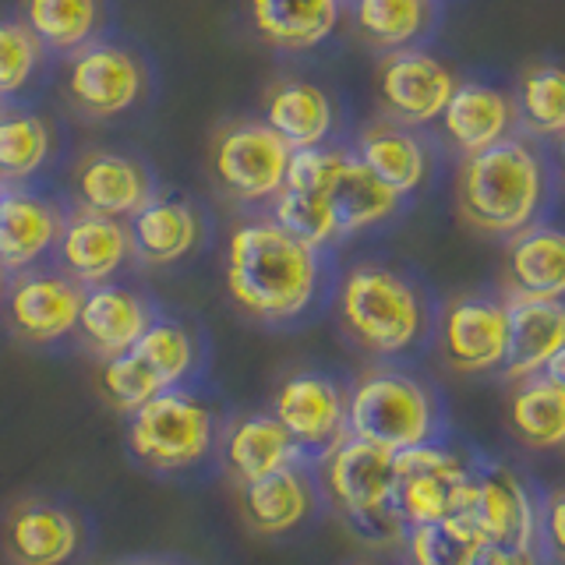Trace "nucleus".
<instances>
[{
	"label": "nucleus",
	"mask_w": 565,
	"mask_h": 565,
	"mask_svg": "<svg viewBox=\"0 0 565 565\" xmlns=\"http://www.w3.org/2000/svg\"><path fill=\"white\" fill-rule=\"evenodd\" d=\"M131 255L146 265H173L194 252L202 237V220L188 202L152 199L128 220Z\"/></svg>",
	"instance_id": "25"
},
{
	"label": "nucleus",
	"mask_w": 565,
	"mask_h": 565,
	"mask_svg": "<svg viewBox=\"0 0 565 565\" xmlns=\"http://www.w3.org/2000/svg\"><path fill=\"white\" fill-rule=\"evenodd\" d=\"M82 544V526L64 505L43 499L18 502L4 526V547L14 565H64Z\"/></svg>",
	"instance_id": "19"
},
{
	"label": "nucleus",
	"mask_w": 565,
	"mask_h": 565,
	"mask_svg": "<svg viewBox=\"0 0 565 565\" xmlns=\"http://www.w3.org/2000/svg\"><path fill=\"white\" fill-rule=\"evenodd\" d=\"M520 120L534 135L562 138L565 135V67L558 64H534L520 78L516 99Z\"/></svg>",
	"instance_id": "35"
},
{
	"label": "nucleus",
	"mask_w": 565,
	"mask_h": 565,
	"mask_svg": "<svg viewBox=\"0 0 565 565\" xmlns=\"http://www.w3.org/2000/svg\"><path fill=\"white\" fill-rule=\"evenodd\" d=\"M353 22L367 46L406 50L414 46L435 22V0H358Z\"/></svg>",
	"instance_id": "31"
},
{
	"label": "nucleus",
	"mask_w": 565,
	"mask_h": 565,
	"mask_svg": "<svg viewBox=\"0 0 565 565\" xmlns=\"http://www.w3.org/2000/svg\"><path fill=\"white\" fill-rule=\"evenodd\" d=\"M541 375H544L547 382H555L558 388H565V347H562V350L555 353L552 361L544 364V371H541Z\"/></svg>",
	"instance_id": "43"
},
{
	"label": "nucleus",
	"mask_w": 565,
	"mask_h": 565,
	"mask_svg": "<svg viewBox=\"0 0 565 565\" xmlns=\"http://www.w3.org/2000/svg\"><path fill=\"white\" fill-rule=\"evenodd\" d=\"M441 131H446L449 146L463 156L484 152L499 146L520 124L516 99L499 93V88L481 82H459L449 106L441 110Z\"/></svg>",
	"instance_id": "18"
},
{
	"label": "nucleus",
	"mask_w": 565,
	"mask_h": 565,
	"mask_svg": "<svg viewBox=\"0 0 565 565\" xmlns=\"http://www.w3.org/2000/svg\"><path fill=\"white\" fill-rule=\"evenodd\" d=\"M505 297L565 300V230L526 226L509 237L502 265Z\"/></svg>",
	"instance_id": "21"
},
{
	"label": "nucleus",
	"mask_w": 565,
	"mask_h": 565,
	"mask_svg": "<svg viewBox=\"0 0 565 565\" xmlns=\"http://www.w3.org/2000/svg\"><path fill=\"white\" fill-rule=\"evenodd\" d=\"M152 322H156L152 308L135 290H124L117 282L85 287L78 332L85 335V343L93 347L99 358L128 353Z\"/></svg>",
	"instance_id": "22"
},
{
	"label": "nucleus",
	"mask_w": 565,
	"mask_h": 565,
	"mask_svg": "<svg viewBox=\"0 0 565 565\" xmlns=\"http://www.w3.org/2000/svg\"><path fill=\"white\" fill-rule=\"evenodd\" d=\"M441 431V406L431 385L399 367H367L347 393V435L406 452Z\"/></svg>",
	"instance_id": "4"
},
{
	"label": "nucleus",
	"mask_w": 565,
	"mask_h": 565,
	"mask_svg": "<svg viewBox=\"0 0 565 565\" xmlns=\"http://www.w3.org/2000/svg\"><path fill=\"white\" fill-rule=\"evenodd\" d=\"M509 343L502 375L509 382L534 379L565 347V300L547 297H505Z\"/></svg>",
	"instance_id": "15"
},
{
	"label": "nucleus",
	"mask_w": 565,
	"mask_h": 565,
	"mask_svg": "<svg viewBox=\"0 0 565 565\" xmlns=\"http://www.w3.org/2000/svg\"><path fill=\"white\" fill-rule=\"evenodd\" d=\"M350 152L340 149H326V146H311V149H294L290 163H287V191L300 194H329L335 173L343 170Z\"/></svg>",
	"instance_id": "40"
},
{
	"label": "nucleus",
	"mask_w": 565,
	"mask_h": 565,
	"mask_svg": "<svg viewBox=\"0 0 565 565\" xmlns=\"http://www.w3.org/2000/svg\"><path fill=\"white\" fill-rule=\"evenodd\" d=\"M146 88V71L128 50L114 43H88L71 53L67 96L85 117L106 120L124 114Z\"/></svg>",
	"instance_id": "11"
},
{
	"label": "nucleus",
	"mask_w": 565,
	"mask_h": 565,
	"mask_svg": "<svg viewBox=\"0 0 565 565\" xmlns=\"http://www.w3.org/2000/svg\"><path fill=\"white\" fill-rule=\"evenodd\" d=\"M53 135L35 114H0V184H22L43 170Z\"/></svg>",
	"instance_id": "34"
},
{
	"label": "nucleus",
	"mask_w": 565,
	"mask_h": 565,
	"mask_svg": "<svg viewBox=\"0 0 565 565\" xmlns=\"http://www.w3.org/2000/svg\"><path fill=\"white\" fill-rule=\"evenodd\" d=\"M279 230L308 247H326L329 241L340 237L335 230V216L326 194H300V191H287L282 188L273 199V216H269Z\"/></svg>",
	"instance_id": "37"
},
{
	"label": "nucleus",
	"mask_w": 565,
	"mask_h": 565,
	"mask_svg": "<svg viewBox=\"0 0 565 565\" xmlns=\"http://www.w3.org/2000/svg\"><path fill=\"white\" fill-rule=\"evenodd\" d=\"M300 459L297 441L273 414H247L223 435V463L237 484L258 481Z\"/></svg>",
	"instance_id": "24"
},
{
	"label": "nucleus",
	"mask_w": 565,
	"mask_h": 565,
	"mask_svg": "<svg viewBox=\"0 0 565 565\" xmlns=\"http://www.w3.org/2000/svg\"><path fill=\"white\" fill-rule=\"evenodd\" d=\"M99 393L103 399L120 414H135L138 406H146L152 396L167 393L159 379L152 375V367L138 358L135 350L117 353V358H103L99 364Z\"/></svg>",
	"instance_id": "38"
},
{
	"label": "nucleus",
	"mask_w": 565,
	"mask_h": 565,
	"mask_svg": "<svg viewBox=\"0 0 565 565\" xmlns=\"http://www.w3.org/2000/svg\"><path fill=\"white\" fill-rule=\"evenodd\" d=\"M509 424L530 449H565V388L544 375L516 382L509 399Z\"/></svg>",
	"instance_id": "30"
},
{
	"label": "nucleus",
	"mask_w": 565,
	"mask_h": 565,
	"mask_svg": "<svg viewBox=\"0 0 565 565\" xmlns=\"http://www.w3.org/2000/svg\"><path fill=\"white\" fill-rule=\"evenodd\" d=\"M484 537L467 520H441L406 526L403 555L406 565H473Z\"/></svg>",
	"instance_id": "33"
},
{
	"label": "nucleus",
	"mask_w": 565,
	"mask_h": 565,
	"mask_svg": "<svg viewBox=\"0 0 565 565\" xmlns=\"http://www.w3.org/2000/svg\"><path fill=\"white\" fill-rule=\"evenodd\" d=\"M322 287V262L273 220L234 226L226 244V290L234 305L258 322H294Z\"/></svg>",
	"instance_id": "1"
},
{
	"label": "nucleus",
	"mask_w": 565,
	"mask_h": 565,
	"mask_svg": "<svg viewBox=\"0 0 565 565\" xmlns=\"http://www.w3.org/2000/svg\"><path fill=\"white\" fill-rule=\"evenodd\" d=\"M547 173L537 149L505 138L484 152L463 156L456 170V209L463 223L488 237H512L534 226L544 205Z\"/></svg>",
	"instance_id": "2"
},
{
	"label": "nucleus",
	"mask_w": 565,
	"mask_h": 565,
	"mask_svg": "<svg viewBox=\"0 0 565 565\" xmlns=\"http://www.w3.org/2000/svg\"><path fill=\"white\" fill-rule=\"evenodd\" d=\"M43 64V43L32 29L14 18H0V96L25 93L35 71Z\"/></svg>",
	"instance_id": "39"
},
{
	"label": "nucleus",
	"mask_w": 565,
	"mask_h": 565,
	"mask_svg": "<svg viewBox=\"0 0 565 565\" xmlns=\"http://www.w3.org/2000/svg\"><path fill=\"white\" fill-rule=\"evenodd\" d=\"M473 565H537V552H520L505 544H484Z\"/></svg>",
	"instance_id": "42"
},
{
	"label": "nucleus",
	"mask_w": 565,
	"mask_h": 565,
	"mask_svg": "<svg viewBox=\"0 0 565 565\" xmlns=\"http://www.w3.org/2000/svg\"><path fill=\"white\" fill-rule=\"evenodd\" d=\"M326 199L332 205L340 237L364 234V230L396 216V209H399V194L388 188L382 177L371 173L358 156H347V163L335 173Z\"/></svg>",
	"instance_id": "29"
},
{
	"label": "nucleus",
	"mask_w": 565,
	"mask_h": 565,
	"mask_svg": "<svg viewBox=\"0 0 565 565\" xmlns=\"http://www.w3.org/2000/svg\"><path fill=\"white\" fill-rule=\"evenodd\" d=\"M265 43L279 50H311L340 25V0H247Z\"/></svg>",
	"instance_id": "28"
},
{
	"label": "nucleus",
	"mask_w": 565,
	"mask_h": 565,
	"mask_svg": "<svg viewBox=\"0 0 565 565\" xmlns=\"http://www.w3.org/2000/svg\"><path fill=\"white\" fill-rule=\"evenodd\" d=\"M85 287L61 273H22L8 290L11 329L29 343H53L78 329Z\"/></svg>",
	"instance_id": "14"
},
{
	"label": "nucleus",
	"mask_w": 565,
	"mask_h": 565,
	"mask_svg": "<svg viewBox=\"0 0 565 565\" xmlns=\"http://www.w3.org/2000/svg\"><path fill=\"white\" fill-rule=\"evenodd\" d=\"M322 488L347 526L396 505V452L347 435L322 456Z\"/></svg>",
	"instance_id": "8"
},
{
	"label": "nucleus",
	"mask_w": 565,
	"mask_h": 565,
	"mask_svg": "<svg viewBox=\"0 0 565 565\" xmlns=\"http://www.w3.org/2000/svg\"><path fill=\"white\" fill-rule=\"evenodd\" d=\"M57 252H61V265L67 269V276L82 282V287L110 282V276L120 273V265L131 258L128 223L78 209L61 230Z\"/></svg>",
	"instance_id": "16"
},
{
	"label": "nucleus",
	"mask_w": 565,
	"mask_h": 565,
	"mask_svg": "<svg viewBox=\"0 0 565 565\" xmlns=\"http://www.w3.org/2000/svg\"><path fill=\"white\" fill-rule=\"evenodd\" d=\"M467 523L484 537V544H505L520 552H537L541 541V505L526 481L509 467L477 470V491Z\"/></svg>",
	"instance_id": "12"
},
{
	"label": "nucleus",
	"mask_w": 565,
	"mask_h": 565,
	"mask_svg": "<svg viewBox=\"0 0 565 565\" xmlns=\"http://www.w3.org/2000/svg\"><path fill=\"white\" fill-rule=\"evenodd\" d=\"M0 114H4V96H0Z\"/></svg>",
	"instance_id": "47"
},
{
	"label": "nucleus",
	"mask_w": 565,
	"mask_h": 565,
	"mask_svg": "<svg viewBox=\"0 0 565 565\" xmlns=\"http://www.w3.org/2000/svg\"><path fill=\"white\" fill-rule=\"evenodd\" d=\"M273 417L290 431L297 449L329 452L347 438V393L326 375L300 371L276 388Z\"/></svg>",
	"instance_id": "13"
},
{
	"label": "nucleus",
	"mask_w": 565,
	"mask_h": 565,
	"mask_svg": "<svg viewBox=\"0 0 565 565\" xmlns=\"http://www.w3.org/2000/svg\"><path fill=\"white\" fill-rule=\"evenodd\" d=\"M265 124L290 149H311V146H326L335 124V110L329 93H322L318 85L300 78H282L265 96Z\"/></svg>",
	"instance_id": "27"
},
{
	"label": "nucleus",
	"mask_w": 565,
	"mask_h": 565,
	"mask_svg": "<svg viewBox=\"0 0 565 565\" xmlns=\"http://www.w3.org/2000/svg\"><path fill=\"white\" fill-rule=\"evenodd\" d=\"M541 537L558 562H565V488L552 491L541 505Z\"/></svg>",
	"instance_id": "41"
},
{
	"label": "nucleus",
	"mask_w": 565,
	"mask_h": 565,
	"mask_svg": "<svg viewBox=\"0 0 565 565\" xmlns=\"http://www.w3.org/2000/svg\"><path fill=\"white\" fill-rule=\"evenodd\" d=\"M509 343L505 300L459 294L438 318V353L456 375H488L502 371Z\"/></svg>",
	"instance_id": "9"
},
{
	"label": "nucleus",
	"mask_w": 565,
	"mask_h": 565,
	"mask_svg": "<svg viewBox=\"0 0 565 565\" xmlns=\"http://www.w3.org/2000/svg\"><path fill=\"white\" fill-rule=\"evenodd\" d=\"M61 212L40 194L0 184V269L25 273L61 241Z\"/></svg>",
	"instance_id": "17"
},
{
	"label": "nucleus",
	"mask_w": 565,
	"mask_h": 565,
	"mask_svg": "<svg viewBox=\"0 0 565 565\" xmlns=\"http://www.w3.org/2000/svg\"><path fill=\"white\" fill-rule=\"evenodd\" d=\"M22 22L43 50L75 53L96 40L99 0H22Z\"/></svg>",
	"instance_id": "32"
},
{
	"label": "nucleus",
	"mask_w": 565,
	"mask_h": 565,
	"mask_svg": "<svg viewBox=\"0 0 565 565\" xmlns=\"http://www.w3.org/2000/svg\"><path fill=\"white\" fill-rule=\"evenodd\" d=\"M0 290H4V269H0Z\"/></svg>",
	"instance_id": "46"
},
{
	"label": "nucleus",
	"mask_w": 565,
	"mask_h": 565,
	"mask_svg": "<svg viewBox=\"0 0 565 565\" xmlns=\"http://www.w3.org/2000/svg\"><path fill=\"white\" fill-rule=\"evenodd\" d=\"M558 170H562V181H565V135H562V146H558Z\"/></svg>",
	"instance_id": "45"
},
{
	"label": "nucleus",
	"mask_w": 565,
	"mask_h": 565,
	"mask_svg": "<svg viewBox=\"0 0 565 565\" xmlns=\"http://www.w3.org/2000/svg\"><path fill=\"white\" fill-rule=\"evenodd\" d=\"M340 326L371 358H396L420 343L428 308L411 279L388 265H353L335 294Z\"/></svg>",
	"instance_id": "3"
},
{
	"label": "nucleus",
	"mask_w": 565,
	"mask_h": 565,
	"mask_svg": "<svg viewBox=\"0 0 565 565\" xmlns=\"http://www.w3.org/2000/svg\"><path fill=\"white\" fill-rule=\"evenodd\" d=\"M290 146L265 120L230 124L212 149V173L237 202H269L287 184Z\"/></svg>",
	"instance_id": "7"
},
{
	"label": "nucleus",
	"mask_w": 565,
	"mask_h": 565,
	"mask_svg": "<svg viewBox=\"0 0 565 565\" xmlns=\"http://www.w3.org/2000/svg\"><path fill=\"white\" fill-rule=\"evenodd\" d=\"M131 452L152 470L177 473L199 467L216 441L212 411L184 388H167L138 406L128 420Z\"/></svg>",
	"instance_id": "5"
},
{
	"label": "nucleus",
	"mask_w": 565,
	"mask_h": 565,
	"mask_svg": "<svg viewBox=\"0 0 565 565\" xmlns=\"http://www.w3.org/2000/svg\"><path fill=\"white\" fill-rule=\"evenodd\" d=\"M78 205L114 220H131L141 205L152 202V177L131 156L88 152L75 170Z\"/></svg>",
	"instance_id": "20"
},
{
	"label": "nucleus",
	"mask_w": 565,
	"mask_h": 565,
	"mask_svg": "<svg viewBox=\"0 0 565 565\" xmlns=\"http://www.w3.org/2000/svg\"><path fill=\"white\" fill-rule=\"evenodd\" d=\"M237 505L244 523L265 537L290 534L300 523L311 516L315 509V484L311 477L294 467H282L269 477L247 481L237 488Z\"/></svg>",
	"instance_id": "23"
},
{
	"label": "nucleus",
	"mask_w": 565,
	"mask_h": 565,
	"mask_svg": "<svg viewBox=\"0 0 565 565\" xmlns=\"http://www.w3.org/2000/svg\"><path fill=\"white\" fill-rule=\"evenodd\" d=\"M358 159L375 177H382L399 199L417 191L424 181H428V170H431L424 141L414 135V128H403L396 120L367 124L358 138Z\"/></svg>",
	"instance_id": "26"
},
{
	"label": "nucleus",
	"mask_w": 565,
	"mask_h": 565,
	"mask_svg": "<svg viewBox=\"0 0 565 565\" xmlns=\"http://www.w3.org/2000/svg\"><path fill=\"white\" fill-rule=\"evenodd\" d=\"M131 350L152 367L163 388H181L199 361V347H194L191 332L177 322H152Z\"/></svg>",
	"instance_id": "36"
},
{
	"label": "nucleus",
	"mask_w": 565,
	"mask_h": 565,
	"mask_svg": "<svg viewBox=\"0 0 565 565\" xmlns=\"http://www.w3.org/2000/svg\"><path fill=\"white\" fill-rule=\"evenodd\" d=\"M114 565H181L170 558H128V562H114Z\"/></svg>",
	"instance_id": "44"
},
{
	"label": "nucleus",
	"mask_w": 565,
	"mask_h": 565,
	"mask_svg": "<svg viewBox=\"0 0 565 565\" xmlns=\"http://www.w3.org/2000/svg\"><path fill=\"white\" fill-rule=\"evenodd\" d=\"M477 491V470L441 441L396 452V491L393 502L406 526L467 520Z\"/></svg>",
	"instance_id": "6"
},
{
	"label": "nucleus",
	"mask_w": 565,
	"mask_h": 565,
	"mask_svg": "<svg viewBox=\"0 0 565 565\" xmlns=\"http://www.w3.org/2000/svg\"><path fill=\"white\" fill-rule=\"evenodd\" d=\"M456 85L459 82L449 64H441L417 46L385 53L379 67V99L385 106V117L403 124V128H424V124L438 120Z\"/></svg>",
	"instance_id": "10"
}]
</instances>
